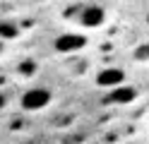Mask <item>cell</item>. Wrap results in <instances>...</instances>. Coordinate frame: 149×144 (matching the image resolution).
I'll use <instances>...</instances> for the list:
<instances>
[{
    "label": "cell",
    "mask_w": 149,
    "mask_h": 144,
    "mask_svg": "<svg viewBox=\"0 0 149 144\" xmlns=\"http://www.w3.org/2000/svg\"><path fill=\"white\" fill-rule=\"evenodd\" d=\"M137 99V91L132 89V86H116V89H111L106 94V103H113V106H125V103H132Z\"/></svg>",
    "instance_id": "cell-5"
},
{
    "label": "cell",
    "mask_w": 149,
    "mask_h": 144,
    "mask_svg": "<svg viewBox=\"0 0 149 144\" xmlns=\"http://www.w3.org/2000/svg\"><path fill=\"white\" fill-rule=\"evenodd\" d=\"M51 101H53L51 89H46V86H31V89H26L22 94L19 106L29 113H36V111H43L46 106H51Z\"/></svg>",
    "instance_id": "cell-1"
},
{
    "label": "cell",
    "mask_w": 149,
    "mask_h": 144,
    "mask_svg": "<svg viewBox=\"0 0 149 144\" xmlns=\"http://www.w3.org/2000/svg\"><path fill=\"white\" fill-rule=\"evenodd\" d=\"M123 82H125V72L120 67H104L96 72V86L116 89V86H123Z\"/></svg>",
    "instance_id": "cell-4"
},
{
    "label": "cell",
    "mask_w": 149,
    "mask_h": 144,
    "mask_svg": "<svg viewBox=\"0 0 149 144\" xmlns=\"http://www.w3.org/2000/svg\"><path fill=\"white\" fill-rule=\"evenodd\" d=\"M135 60H139V63L149 60V43H142V46L135 51Z\"/></svg>",
    "instance_id": "cell-7"
},
{
    "label": "cell",
    "mask_w": 149,
    "mask_h": 144,
    "mask_svg": "<svg viewBox=\"0 0 149 144\" xmlns=\"http://www.w3.org/2000/svg\"><path fill=\"white\" fill-rule=\"evenodd\" d=\"M74 22H77L79 26H84V29H99V26H104L106 24V10L101 7V5H82L79 7V12L74 15Z\"/></svg>",
    "instance_id": "cell-2"
},
{
    "label": "cell",
    "mask_w": 149,
    "mask_h": 144,
    "mask_svg": "<svg viewBox=\"0 0 149 144\" xmlns=\"http://www.w3.org/2000/svg\"><path fill=\"white\" fill-rule=\"evenodd\" d=\"M3 48H5V46H3V41H0V55H3Z\"/></svg>",
    "instance_id": "cell-8"
},
{
    "label": "cell",
    "mask_w": 149,
    "mask_h": 144,
    "mask_svg": "<svg viewBox=\"0 0 149 144\" xmlns=\"http://www.w3.org/2000/svg\"><path fill=\"white\" fill-rule=\"evenodd\" d=\"M84 46H87V36L82 34H60L53 41V48L58 53H74V51H82Z\"/></svg>",
    "instance_id": "cell-3"
},
{
    "label": "cell",
    "mask_w": 149,
    "mask_h": 144,
    "mask_svg": "<svg viewBox=\"0 0 149 144\" xmlns=\"http://www.w3.org/2000/svg\"><path fill=\"white\" fill-rule=\"evenodd\" d=\"M41 3H43V0H41Z\"/></svg>",
    "instance_id": "cell-9"
},
{
    "label": "cell",
    "mask_w": 149,
    "mask_h": 144,
    "mask_svg": "<svg viewBox=\"0 0 149 144\" xmlns=\"http://www.w3.org/2000/svg\"><path fill=\"white\" fill-rule=\"evenodd\" d=\"M17 36V26L12 22H0V41L5 38H15Z\"/></svg>",
    "instance_id": "cell-6"
}]
</instances>
